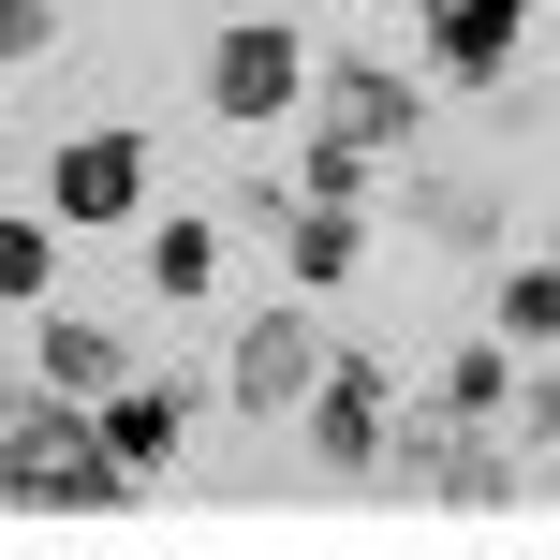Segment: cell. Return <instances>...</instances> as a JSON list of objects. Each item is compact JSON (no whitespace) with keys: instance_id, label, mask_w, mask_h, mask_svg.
Listing matches in <instances>:
<instances>
[{"instance_id":"6da1fadb","label":"cell","mask_w":560,"mask_h":560,"mask_svg":"<svg viewBox=\"0 0 560 560\" xmlns=\"http://www.w3.org/2000/svg\"><path fill=\"white\" fill-rule=\"evenodd\" d=\"M133 502V472L104 457V428H89V398L59 384H0V516H118Z\"/></svg>"},{"instance_id":"7a4b0ae2","label":"cell","mask_w":560,"mask_h":560,"mask_svg":"<svg viewBox=\"0 0 560 560\" xmlns=\"http://www.w3.org/2000/svg\"><path fill=\"white\" fill-rule=\"evenodd\" d=\"M384 472L413 487L428 516H502V502H516V443H502V413H443V398L384 413Z\"/></svg>"},{"instance_id":"3957f363","label":"cell","mask_w":560,"mask_h":560,"mask_svg":"<svg viewBox=\"0 0 560 560\" xmlns=\"http://www.w3.org/2000/svg\"><path fill=\"white\" fill-rule=\"evenodd\" d=\"M295 104H310V15L295 0L207 30V118H222V133H280Z\"/></svg>"},{"instance_id":"277c9868","label":"cell","mask_w":560,"mask_h":560,"mask_svg":"<svg viewBox=\"0 0 560 560\" xmlns=\"http://www.w3.org/2000/svg\"><path fill=\"white\" fill-rule=\"evenodd\" d=\"M45 222H59V236L148 222V133H133V118H89V133L45 148Z\"/></svg>"},{"instance_id":"5b68a950","label":"cell","mask_w":560,"mask_h":560,"mask_svg":"<svg viewBox=\"0 0 560 560\" xmlns=\"http://www.w3.org/2000/svg\"><path fill=\"white\" fill-rule=\"evenodd\" d=\"M384 413H398V369H384V354H354V339H325V369H310L295 428H310V457H325L339 487L384 472Z\"/></svg>"},{"instance_id":"8992f818","label":"cell","mask_w":560,"mask_h":560,"mask_svg":"<svg viewBox=\"0 0 560 560\" xmlns=\"http://www.w3.org/2000/svg\"><path fill=\"white\" fill-rule=\"evenodd\" d=\"M310 369H325V325H310V295H280V310H252V325H236L222 339V398H236V413H295V398H310Z\"/></svg>"},{"instance_id":"52a82bcc","label":"cell","mask_w":560,"mask_h":560,"mask_svg":"<svg viewBox=\"0 0 560 560\" xmlns=\"http://www.w3.org/2000/svg\"><path fill=\"white\" fill-rule=\"evenodd\" d=\"M310 118H339L354 148H413V133H428V74H398V59L339 45V59H310Z\"/></svg>"},{"instance_id":"ba28073f","label":"cell","mask_w":560,"mask_h":560,"mask_svg":"<svg viewBox=\"0 0 560 560\" xmlns=\"http://www.w3.org/2000/svg\"><path fill=\"white\" fill-rule=\"evenodd\" d=\"M89 428H104V457H118L133 487H163L177 443H192V384H177V369H118V384L89 398Z\"/></svg>"},{"instance_id":"9c48e42d","label":"cell","mask_w":560,"mask_h":560,"mask_svg":"<svg viewBox=\"0 0 560 560\" xmlns=\"http://www.w3.org/2000/svg\"><path fill=\"white\" fill-rule=\"evenodd\" d=\"M428 89H502V59L532 45V15H502V0H428Z\"/></svg>"},{"instance_id":"30bf717a","label":"cell","mask_w":560,"mask_h":560,"mask_svg":"<svg viewBox=\"0 0 560 560\" xmlns=\"http://www.w3.org/2000/svg\"><path fill=\"white\" fill-rule=\"evenodd\" d=\"M148 295H163V310L222 295V222H207V207H148Z\"/></svg>"},{"instance_id":"8fae6325","label":"cell","mask_w":560,"mask_h":560,"mask_svg":"<svg viewBox=\"0 0 560 560\" xmlns=\"http://www.w3.org/2000/svg\"><path fill=\"white\" fill-rule=\"evenodd\" d=\"M369 222H384V207H295V222H280V280H295V295H339V280L369 266Z\"/></svg>"},{"instance_id":"7c38bea8","label":"cell","mask_w":560,"mask_h":560,"mask_svg":"<svg viewBox=\"0 0 560 560\" xmlns=\"http://www.w3.org/2000/svg\"><path fill=\"white\" fill-rule=\"evenodd\" d=\"M118 369H133V339H118V325H74V310H45V325H30V384H59V398H104Z\"/></svg>"},{"instance_id":"4fadbf2b","label":"cell","mask_w":560,"mask_h":560,"mask_svg":"<svg viewBox=\"0 0 560 560\" xmlns=\"http://www.w3.org/2000/svg\"><path fill=\"white\" fill-rule=\"evenodd\" d=\"M280 177H295V207H384V148H354L339 118H310Z\"/></svg>"},{"instance_id":"5bb4252c","label":"cell","mask_w":560,"mask_h":560,"mask_svg":"<svg viewBox=\"0 0 560 560\" xmlns=\"http://www.w3.org/2000/svg\"><path fill=\"white\" fill-rule=\"evenodd\" d=\"M398 222L443 236V252H502V207H487L472 177H398Z\"/></svg>"},{"instance_id":"9a60e30c","label":"cell","mask_w":560,"mask_h":560,"mask_svg":"<svg viewBox=\"0 0 560 560\" xmlns=\"http://www.w3.org/2000/svg\"><path fill=\"white\" fill-rule=\"evenodd\" d=\"M428 398H443V413H516V354L502 339H457V354L428 369Z\"/></svg>"},{"instance_id":"2e32d148","label":"cell","mask_w":560,"mask_h":560,"mask_svg":"<svg viewBox=\"0 0 560 560\" xmlns=\"http://www.w3.org/2000/svg\"><path fill=\"white\" fill-rule=\"evenodd\" d=\"M45 280H59V222L45 207H0V310H45Z\"/></svg>"},{"instance_id":"e0dca14e","label":"cell","mask_w":560,"mask_h":560,"mask_svg":"<svg viewBox=\"0 0 560 560\" xmlns=\"http://www.w3.org/2000/svg\"><path fill=\"white\" fill-rule=\"evenodd\" d=\"M487 339H502V354H546V339H560V266H502V310H487Z\"/></svg>"},{"instance_id":"ac0fdd59","label":"cell","mask_w":560,"mask_h":560,"mask_svg":"<svg viewBox=\"0 0 560 560\" xmlns=\"http://www.w3.org/2000/svg\"><path fill=\"white\" fill-rule=\"evenodd\" d=\"M59 45V0H0V74H15V59H45Z\"/></svg>"},{"instance_id":"d6986e66","label":"cell","mask_w":560,"mask_h":560,"mask_svg":"<svg viewBox=\"0 0 560 560\" xmlns=\"http://www.w3.org/2000/svg\"><path fill=\"white\" fill-rule=\"evenodd\" d=\"M236 222H252V236H280V222H295V177H280V163H252V177H236Z\"/></svg>"},{"instance_id":"ffe728a7","label":"cell","mask_w":560,"mask_h":560,"mask_svg":"<svg viewBox=\"0 0 560 560\" xmlns=\"http://www.w3.org/2000/svg\"><path fill=\"white\" fill-rule=\"evenodd\" d=\"M546 516H560V443H546Z\"/></svg>"},{"instance_id":"44dd1931","label":"cell","mask_w":560,"mask_h":560,"mask_svg":"<svg viewBox=\"0 0 560 560\" xmlns=\"http://www.w3.org/2000/svg\"><path fill=\"white\" fill-rule=\"evenodd\" d=\"M546 266H560V222H546Z\"/></svg>"},{"instance_id":"7402d4cb","label":"cell","mask_w":560,"mask_h":560,"mask_svg":"<svg viewBox=\"0 0 560 560\" xmlns=\"http://www.w3.org/2000/svg\"><path fill=\"white\" fill-rule=\"evenodd\" d=\"M398 15H428V0H398Z\"/></svg>"},{"instance_id":"603a6c76","label":"cell","mask_w":560,"mask_h":560,"mask_svg":"<svg viewBox=\"0 0 560 560\" xmlns=\"http://www.w3.org/2000/svg\"><path fill=\"white\" fill-rule=\"evenodd\" d=\"M295 15H310V0H295Z\"/></svg>"}]
</instances>
